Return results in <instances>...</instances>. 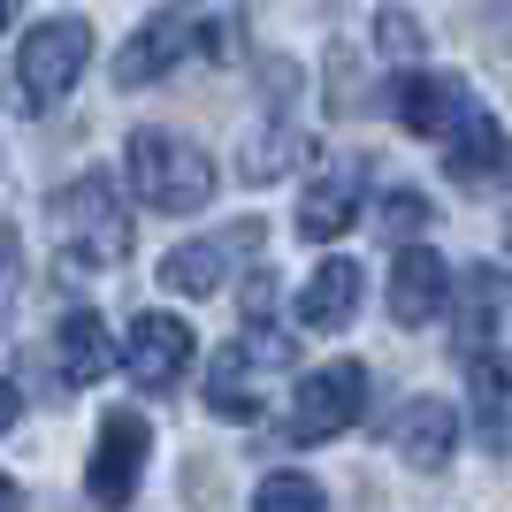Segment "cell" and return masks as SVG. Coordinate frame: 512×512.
<instances>
[{"mask_svg":"<svg viewBox=\"0 0 512 512\" xmlns=\"http://www.w3.org/2000/svg\"><path fill=\"white\" fill-rule=\"evenodd\" d=\"M8 23H16V0H0V31H8Z\"/></svg>","mask_w":512,"mask_h":512,"instance_id":"28","label":"cell"},{"mask_svg":"<svg viewBox=\"0 0 512 512\" xmlns=\"http://www.w3.org/2000/svg\"><path fill=\"white\" fill-rule=\"evenodd\" d=\"M16 306H23V237L16 222H0V329H16Z\"/></svg>","mask_w":512,"mask_h":512,"instance_id":"21","label":"cell"},{"mask_svg":"<svg viewBox=\"0 0 512 512\" xmlns=\"http://www.w3.org/2000/svg\"><path fill=\"white\" fill-rule=\"evenodd\" d=\"M260 222H230V230L214 237H192V245H176L169 260H161V291H176V299H207V291H222V276H230V260H260Z\"/></svg>","mask_w":512,"mask_h":512,"instance_id":"8","label":"cell"},{"mask_svg":"<svg viewBox=\"0 0 512 512\" xmlns=\"http://www.w3.org/2000/svg\"><path fill=\"white\" fill-rule=\"evenodd\" d=\"M390 451L406 459V467L436 474L459 451V406H444V398H406V406L390 413Z\"/></svg>","mask_w":512,"mask_h":512,"instance_id":"13","label":"cell"},{"mask_svg":"<svg viewBox=\"0 0 512 512\" xmlns=\"http://www.w3.org/2000/svg\"><path fill=\"white\" fill-rule=\"evenodd\" d=\"M482 8H490V16H497V23H512V0H482Z\"/></svg>","mask_w":512,"mask_h":512,"instance_id":"27","label":"cell"},{"mask_svg":"<svg viewBox=\"0 0 512 512\" xmlns=\"http://www.w3.org/2000/svg\"><path fill=\"white\" fill-rule=\"evenodd\" d=\"M467 375H474V428H482V444L505 459L512 451V360L490 352V360H467Z\"/></svg>","mask_w":512,"mask_h":512,"instance_id":"17","label":"cell"},{"mask_svg":"<svg viewBox=\"0 0 512 512\" xmlns=\"http://www.w3.org/2000/svg\"><path fill=\"white\" fill-rule=\"evenodd\" d=\"M459 291L444 268V253H428V245H406V253L390 260V321L398 329H428V321L444 314V299Z\"/></svg>","mask_w":512,"mask_h":512,"instance_id":"12","label":"cell"},{"mask_svg":"<svg viewBox=\"0 0 512 512\" xmlns=\"http://www.w3.org/2000/svg\"><path fill=\"white\" fill-rule=\"evenodd\" d=\"M46 214H54V237H62V268H115V260H130V245H138L123 199H115V184H107L100 169L62 184Z\"/></svg>","mask_w":512,"mask_h":512,"instance_id":"1","label":"cell"},{"mask_svg":"<svg viewBox=\"0 0 512 512\" xmlns=\"http://www.w3.org/2000/svg\"><path fill=\"white\" fill-rule=\"evenodd\" d=\"M123 169H130L138 207H153V214H199L214 199L207 153H199L192 138H176V130H130Z\"/></svg>","mask_w":512,"mask_h":512,"instance_id":"3","label":"cell"},{"mask_svg":"<svg viewBox=\"0 0 512 512\" xmlns=\"http://www.w3.org/2000/svg\"><path fill=\"white\" fill-rule=\"evenodd\" d=\"M505 314H512L505 276H497V268H467V276H459V321H451V329H459V360H490L497 344H505L497 337Z\"/></svg>","mask_w":512,"mask_h":512,"instance_id":"15","label":"cell"},{"mask_svg":"<svg viewBox=\"0 0 512 512\" xmlns=\"http://www.w3.org/2000/svg\"><path fill=\"white\" fill-rule=\"evenodd\" d=\"M367 406V367L360 360H329L321 375H306L291 390V413H283V436L291 444H337L344 428H360Z\"/></svg>","mask_w":512,"mask_h":512,"instance_id":"5","label":"cell"},{"mask_svg":"<svg viewBox=\"0 0 512 512\" xmlns=\"http://www.w3.org/2000/svg\"><path fill=\"white\" fill-rule=\"evenodd\" d=\"M375 39H383V54L413 62V54H421V23H413L406 8H383V16H375Z\"/></svg>","mask_w":512,"mask_h":512,"instance_id":"23","label":"cell"},{"mask_svg":"<svg viewBox=\"0 0 512 512\" xmlns=\"http://www.w3.org/2000/svg\"><path fill=\"white\" fill-rule=\"evenodd\" d=\"M16 413H23V398H16V383H0V436L16 428Z\"/></svg>","mask_w":512,"mask_h":512,"instance_id":"25","label":"cell"},{"mask_svg":"<svg viewBox=\"0 0 512 512\" xmlns=\"http://www.w3.org/2000/svg\"><path fill=\"white\" fill-rule=\"evenodd\" d=\"M268 321H276V276L253 268V276H245V329H268Z\"/></svg>","mask_w":512,"mask_h":512,"instance_id":"24","label":"cell"},{"mask_svg":"<svg viewBox=\"0 0 512 512\" xmlns=\"http://www.w3.org/2000/svg\"><path fill=\"white\" fill-rule=\"evenodd\" d=\"M383 230L390 237H421L428 230V199L421 192H383Z\"/></svg>","mask_w":512,"mask_h":512,"instance_id":"22","label":"cell"},{"mask_svg":"<svg viewBox=\"0 0 512 512\" xmlns=\"http://www.w3.org/2000/svg\"><path fill=\"white\" fill-rule=\"evenodd\" d=\"M360 199H367V161L360 153H344V161H329V169L306 184L299 199V237H344L352 222H360Z\"/></svg>","mask_w":512,"mask_h":512,"instance_id":"11","label":"cell"},{"mask_svg":"<svg viewBox=\"0 0 512 512\" xmlns=\"http://www.w3.org/2000/svg\"><path fill=\"white\" fill-rule=\"evenodd\" d=\"M54 360H62V383H100L107 367H115V352H107V329L92 306H77V314H62V329H54Z\"/></svg>","mask_w":512,"mask_h":512,"instance_id":"18","label":"cell"},{"mask_svg":"<svg viewBox=\"0 0 512 512\" xmlns=\"http://www.w3.org/2000/svg\"><path fill=\"white\" fill-rule=\"evenodd\" d=\"M306 130H291V123H276V130H253V138H245V161H237V176H245V184H276V176H291L306 161Z\"/></svg>","mask_w":512,"mask_h":512,"instance_id":"19","label":"cell"},{"mask_svg":"<svg viewBox=\"0 0 512 512\" xmlns=\"http://www.w3.org/2000/svg\"><path fill=\"white\" fill-rule=\"evenodd\" d=\"M505 161H512L505 123H497L490 107L474 100L467 115L451 123V138H444V169H451V184H490V176H505Z\"/></svg>","mask_w":512,"mask_h":512,"instance_id":"14","label":"cell"},{"mask_svg":"<svg viewBox=\"0 0 512 512\" xmlns=\"http://www.w3.org/2000/svg\"><path fill=\"white\" fill-rule=\"evenodd\" d=\"M199 46H207L214 62H222V54H230V23H207L192 0H169V8H153V16L130 31V46L115 54V85H123V92L161 85L176 62H192Z\"/></svg>","mask_w":512,"mask_h":512,"instance_id":"4","label":"cell"},{"mask_svg":"<svg viewBox=\"0 0 512 512\" xmlns=\"http://www.w3.org/2000/svg\"><path fill=\"white\" fill-rule=\"evenodd\" d=\"M85 62H92V23L85 16H54L16 46V69L0 77V100L16 107V115H46V107L85 77Z\"/></svg>","mask_w":512,"mask_h":512,"instance_id":"2","label":"cell"},{"mask_svg":"<svg viewBox=\"0 0 512 512\" xmlns=\"http://www.w3.org/2000/svg\"><path fill=\"white\" fill-rule=\"evenodd\" d=\"M283 360H291V344H283L276 329H245V337H230L207 360V406L222 413V421H253V413H260V383H268Z\"/></svg>","mask_w":512,"mask_h":512,"instance_id":"6","label":"cell"},{"mask_svg":"<svg viewBox=\"0 0 512 512\" xmlns=\"http://www.w3.org/2000/svg\"><path fill=\"white\" fill-rule=\"evenodd\" d=\"M0 512H23V490L8 482V474H0Z\"/></svg>","mask_w":512,"mask_h":512,"instance_id":"26","label":"cell"},{"mask_svg":"<svg viewBox=\"0 0 512 512\" xmlns=\"http://www.w3.org/2000/svg\"><path fill=\"white\" fill-rule=\"evenodd\" d=\"M123 367H130V383L146 390V398L176 390L184 367H192V329L176 314H138L130 321V344H123Z\"/></svg>","mask_w":512,"mask_h":512,"instance_id":"9","label":"cell"},{"mask_svg":"<svg viewBox=\"0 0 512 512\" xmlns=\"http://www.w3.org/2000/svg\"><path fill=\"white\" fill-rule=\"evenodd\" d=\"M467 85L444 77V69H406V77H390V115L413 130V138H451V123L467 115Z\"/></svg>","mask_w":512,"mask_h":512,"instance_id":"10","label":"cell"},{"mask_svg":"<svg viewBox=\"0 0 512 512\" xmlns=\"http://www.w3.org/2000/svg\"><path fill=\"white\" fill-rule=\"evenodd\" d=\"M352 314H360V268L352 260H321L299 283V321L306 329H344Z\"/></svg>","mask_w":512,"mask_h":512,"instance_id":"16","label":"cell"},{"mask_svg":"<svg viewBox=\"0 0 512 512\" xmlns=\"http://www.w3.org/2000/svg\"><path fill=\"white\" fill-rule=\"evenodd\" d=\"M146 451H153V428H146V413L115 406V413L100 421V444H92V459H85V497H92L100 512H123L130 497H138Z\"/></svg>","mask_w":512,"mask_h":512,"instance_id":"7","label":"cell"},{"mask_svg":"<svg viewBox=\"0 0 512 512\" xmlns=\"http://www.w3.org/2000/svg\"><path fill=\"white\" fill-rule=\"evenodd\" d=\"M253 512H329L321 505V482H306V474H268V482H260L253 490Z\"/></svg>","mask_w":512,"mask_h":512,"instance_id":"20","label":"cell"}]
</instances>
